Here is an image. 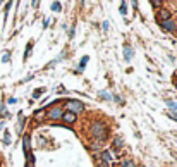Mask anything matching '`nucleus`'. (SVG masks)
I'll use <instances>...</instances> for the list:
<instances>
[{
  "instance_id": "1",
  "label": "nucleus",
  "mask_w": 177,
  "mask_h": 167,
  "mask_svg": "<svg viewBox=\"0 0 177 167\" xmlns=\"http://www.w3.org/2000/svg\"><path fill=\"white\" fill-rule=\"evenodd\" d=\"M90 133H91V136L96 138V140H100V141H103L105 138H107V128H105V124H103V122H100V121L91 122Z\"/></svg>"
},
{
  "instance_id": "16",
  "label": "nucleus",
  "mask_w": 177,
  "mask_h": 167,
  "mask_svg": "<svg viewBox=\"0 0 177 167\" xmlns=\"http://www.w3.org/2000/svg\"><path fill=\"white\" fill-rule=\"evenodd\" d=\"M122 167H136V165H134V162L131 158H125L124 162H122Z\"/></svg>"
},
{
  "instance_id": "24",
  "label": "nucleus",
  "mask_w": 177,
  "mask_h": 167,
  "mask_svg": "<svg viewBox=\"0 0 177 167\" xmlns=\"http://www.w3.org/2000/svg\"><path fill=\"white\" fill-rule=\"evenodd\" d=\"M170 117H172L174 121H177V114H174V112H170Z\"/></svg>"
},
{
  "instance_id": "4",
  "label": "nucleus",
  "mask_w": 177,
  "mask_h": 167,
  "mask_svg": "<svg viewBox=\"0 0 177 167\" xmlns=\"http://www.w3.org/2000/svg\"><path fill=\"white\" fill-rule=\"evenodd\" d=\"M160 26L164 28L165 31H170V33H174V31H175V22H174L172 19H167V21H162V22H160Z\"/></svg>"
},
{
  "instance_id": "15",
  "label": "nucleus",
  "mask_w": 177,
  "mask_h": 167,
  "mask_svg": "<svg viewBox=\"0 0 177 167\" xmlns=\"http://www.w3.org/2000/svg\"><path fill=\"white\" fill-rule=\"evenodd\" d=\"M10 141H12V138H10V133L5 131V134H4V143H5V145H10Z\"/></svg>"
},
{
  "instance_id": "3",
  "label": "nucleus",
  "mask_w": 177,
  "mask_h": 167,
  "mask_svg": "<svg viewBox=\"0 0 177 167\" xmlns=\"http://www.w3.org/2000/svg\"><path fill=\"white\" fill-rule=\"evenodd\" d=\"M84 110V103L79 100H69L67 102V112H72L74 115H78L79 112Z\"/></svg>"
},
{
  "instance_id": "7",
  "label": "nucleus",
  "mask_w": 177,
  "mask_h": 167,
  "mask_svg": "<svg viewBox=\"0 0 177 167\" xmlns=\"http://www.w3.org/2000/svg\"><path fill=\"white\" fill-rule=\"evenodd\" d=\"M24 124H26V117L22 115V112H19V122H17V133L22 134V128H24Z\"/></svg>"
},
{
  "instance_id": "21",
  "label": "nucleus",
  "mask_w": 177,
  "mask_h": 167,
  "mask_svg": "<svg viewBox=\"0 0 177 167\" xmlns=\"http://www.w3.org/2000/svg\"><path fill=\"white\" fill-rule=\"evenodd\" d=\"M10 60V53L7 52V53H4V57H2V62H9Z\"/></svg>"
},
{
  "instance_id": "17",
  "label": "nucleus",
  "mask_w": 177,
  "mask_h": 167,
  "mask_svg": "<svg viewBox=\"0 0 177 167\" xmlns=\"http://www.w3.org/2000/svg\"><path fill=\"white\" fill-rule=\"evenodd\" d=\"M45 114H47V112H45V109H40V110H36V112H35V119H40V117H43Z\"/></svg>"
},
{
  "instance_id": "6",
  "label": "nucleus",
  "mask_w": 177,
  "mask_h": 167,
  "mask_svg": "<svg viewBox=\"0 0 177 167\" xmlns=\"http://www.w3.org/2000/svg\"><path fill=\"white\" fill-rule=\"evenodd\" d=\"M156 17H158V21H167V19H170V10L168 9H160V12L156 14Z\"/></svg>"
},
{
  "instance_id": "20",
  "label": "nucleus",
  "mask_w": 177,
  "mask_h": 167,
  "mask_svg": "<svg viewBox=\"0 0 177 167\" xmlns=\"http://www.w3.org/2000/svg\"><path fill=\"white\" fill-rule=\"evenodd\" d=\"M31 47H33V43L29 41V43H28V50H26V53H24V59H28V57H29V53H31Z\"/></svg>"
},
{
  "instance_id": "5",
  "label": "nucleus",
  "mask_w": 177,
  "mask_h": 167,
  "mask_svg": "<svg viewBox=\"0 0 177 167\" xmlns=\"http://www.w3.org/2000/svg\"><path fill=\"white\" fill-rule=\"evenodd\" d=\"M62 119H64V122L65 124H74L76 122V119H78V115H74L72 112H64V115H62Z\"/></svg>"
},
{
  "instance_id": "11",
  "label": "nucleus",
  "mask_w": 177,
  "mask_h": 167,
  "mask_svg": "<svg viewBox=\"0 0 177 167\" xmlns=\"http://www.w3.org/2000/svg\"><path fill=\"white\" fill-rule=\"evenodd\" d=\"M122 145H124V141H122V138H115V140H114V148H115V150L122 148Z\"/></svg>"
},
{
  "instance_id": "2",
  "label": "nucleus",
  "mask_w": 177,
  "mask_h": 167,
  "mask_svg": "<svg viewBox=\"0 0 177 167\" xmlns=\"http://www.w3.org/2000/svg\"><path fill=\"white\" fill-rule=\"evenodd\" d=\"M62 115H64V109H62L59 103H55V105L47 112V119H50V121H59V119H62Z\"/></svg>"
},
{
  "instance_id": "14",
  "label": "nucleus",
  "mask_w": 177,
  "mask_h": 167,
  "mask_svg": "<svg viewBox=\"0 0 177 167\" xmlns=\"http://www.w3.org/2000/svg\"><path fill=\"white\" fill-rule=\"evenodd\" d=\"M43 93H45V88H38V90H35V91H33V98H40L41 95H43Z\"/></svg>"
},
{
  "instance_id": "13",
  "label": "nucleus",
  "mask_w": 177,
  "mask_h": 167,
  "mask_svg": "<svg viewBox=\"0 0 177 167\" xmlns=\"http://www.w3.org/2000/svg\"><path fill=\"white\" fill-rule=\"evenodd\" d=\"M52 10H53V12H60V10H62V4H60V2H53V4H52Z\"/></svg>"
},
{
  "instance_id": "12",
  "label": "nucleus",
  "mask_w": 177,
  "mask_h": 167,
  "mask_svg": "<svg viewBox=\"0 0 177 167\" xmlns=\"http://www.w3.org/2000/svg\"><path fill=\"white\" fill-rule=\"evenodd\" d=\"M167 105H168V109H170V110H174V114H177V102L168 100V102H167Z\"/></svg>"
},
{
  "instance_id": "23",
  "label": "nucleus",
  "mask_w": 177,
  "mask_h": 167,
  "mask_svg": "<svg viewBox=\"0 0 177 167\" xmlns=\"http://www.w3.org/2000/svg\"><path fill=\"white\" fill-rule=\"evenodd\" d=\"M102 26H103V29H105V31H107V29H108V22H107V21H105V22H103V24H102Z\"/></svg>"
},
{
  "instance_id": "10",
  "label": "nucleus",
  "mask_w": 177,
  "mask_h": 167,
  "mask_svg": "<svg viewBox=\"0 0 177 167\" xmlns=\"http://www.w3.org/2000/svg\"><path fill=\"white\" fill-rule=\"evenodd\" d=\"M86 64H88V55H84V57L81 59V62H79V72H83V71H84Z\"/></svg>"
},
{
  "instance_id": "25",
  "label": "nucleus",
  "mask_w": 177,
  "mask_h": 167,
  "mask_svg": "<svg viewBox=\"0 0 177 167\" xmlns=\"http://www.w3.org/2000/svg\"><path fill=\"white\" fill-rule=\"evenodd\" d=\"M26 167H33V164H31V162H28V164H26Z\"/></svg>"
},
{
  "instance_id": "8",
  "label": "nucleus",
  "mask_w": 177,
  "mask_h": 167,
  "mask_svg": "<svg viewBox=\"0 0 177 167\" xmlns=\"http://www.w3.org/2000/svg\"><path fill=\"white\" fill-rule=\"evenodd\" d=\"M124 57H125V60H127V62L131 60V57H133V49H131L129 45H125V49H124Z\"/></svg>"
},
{
  "instance_id": "9",
  "label": "nucleus",
  "mask_w": 177,
  "mask_h": 167,
  "mask_svg": "<svg viewBox=\"0 0 177 167\" xmlns=\"http://www.w3.org/2000/svg\"><path fill=\"white\" fill-rule=\"evenodd\" d=\"M102 160H103L105 167H107L108 164L112 162V158H110V153H108V152H103V153H102Z\"/></svg>"
},
{
  "instance_id": "18",
  "label": "nucleus",
  "mask_w": 177,
  "mask_h": 167,
  "mask_svg": "<svg viewBox=\"0 0 177 167\" xmlns=\"http://www.w3.org/2000/svg\"><path fill=\"white\" fill-rule=\"evenodd\" d=\"M100 97L105 98V100H112V95H110L108 91H100Z\"/></svg>"
},
{
  "instance_id": "26",
  "label": "nucleus",
  "mask_w": 177,
  "mask_h": 167,
  "mask_svg": "<svg viewBox=\"0 0 177 167\" xmlns=\"http://www.w3.org/2000/svg\"><path fill=\"white\" fill-rule=\"evenodd\" d=\"M175 86H177V78H175Z\"/></svg>"
},
{
  "instance_id": "22",
  "label": "nucleus",
  "mask_w": 177,
  "mask_h": 167,
  "mask_svg": "<svg viewBox=\"0 0 177 167\" xmlns=\"http://www.w3.org/2000/svg\"><path fill=\"white\" fill-rule=\"evenodd\" d=\"M151 5H153V7H160L162 2H160V0H151Z\"/></svg>"
},
{
  "instance_id": "19",
  "label": "nucleus",
  "mask_w": 177,
  "mask_h": 167,
  "mask_svg": "<svg viewBox=\"0 0 177 167\" xmlns=\"http://www.w3.org/2000/svg\"><path fill=\"white\" fill-rule=\"evenodd\" d=\"M121 14H122V16L127 14V4H125V2H122V4H121Z\"/></svg>"
}]
</instances>
